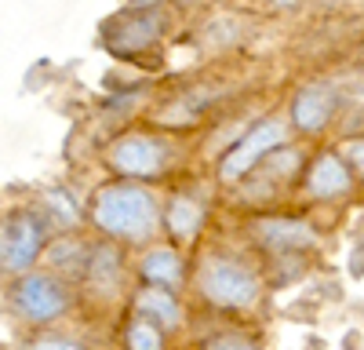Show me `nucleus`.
<instances>
[{
	"label": "nucleus",
	"instance_id": "f257e3e1",
	"mask_svg": "<svg viewBox=\"0 0 364 350\" xmlns=\"http://www.w3.org/2000/svg\"><path fill=\"white\" fill-rule=\"evenodd\" d=\"M91 216H95V223L106 233H117V238H128V241H142L157 226V204L142 186L113 183V186H102L95 193Z\"/></svg>",
	"mask_w": 364,
	"mask_h": 350
},
{
	"label": "nucleus",
	"instance_id": "f03ea898",
	"mask_svg": "<svg viewBox=\"0 0 364 350\" xmlns=\"http://www.w3.org/2000/svg\"><path fill=\"white\" fill-rule=\"evenodd\" d=\"M200 292L211 299V303H219V307H248L255 303L259 296V285L255 277L245 270V267H237V262L230 259H211L204 262V270H200Z\"/></svg>",
	"mask_w": 364,
	"mask_h": 350
},
{
	"label": "nucleus",
	"instance_id": "7ed1b4c3",
	"mask_svg": "<svg viewBox=\"0 0 364 350\" xmlns=\"http://www.w3.org/2000/svg\"><path fill=\"white\" fill-rule=\"evenodd\" d=\"M168 161V150L164 142L149 139V135H124L113 142L109 150V164L120 171V175H132V179H149L157 175Z\"/></svg>",
	"mask_w": 364,
	"mask_h": 350
},
{
	"label": "nucleus",
	"instance_id": "20e7f679",
	"mask_svg": "<svg viewBox=\"0 0 364 350\" xmlns=\"http://www.w3.org/2000/svg\"><path fill=\"white\" fill-rule=\"evenodd\" d=\"M281 139H284V124H281V121H262V124H255V128L223 157V175H226V179H240V175H248V171L255 168V161L266 157Z\"/></svg>",
	"mask_w": 364,
	"mask_h": 350
},
{
	"label": "nucleus",
	"instance_id": "39448f33",
	"mask_svg": "<svg viewBox=\"0 0 364 350\" xmlns=\"http://www.w3.org/2000/svg\"><path fill=\"white\" fill-rule=\"evenodd\" d=\"M41 252V223L33 216H11L4 223V238H0V259L8 270H22L33 262Z\"/></svg>",
	"mask_w": 364,
	"mask_h": 350
},
{
	"label": "nucleus",
	"instance_id": "423d86ee",
	"mask_svg": "<svg viewBox=\"0 0 364 350\" xmlns=\"http://www.w3.org/2000/svg\"><path fill=\"white\" fill-rule=\"evenodd\" d=\"M15 303H18L22 314L37 317V321H48V317H55V314L66 310V292H63V285H58V281H51V277H44V274H33V277L18 281Z\"/></svg>",
	"mask_w": 364,
	"mask_h": 350
},
{
	"label": "nucleus",
	"instance_id": "0eeeda50",
	"mask_svg": "<svg viewBox=\"0 0 364 350\" xmlns=\"http://www.w3.org/2000/svg\"><path fill=\"white\" fill-rule=\"evenodd\" d=\"M164 29V15L161 11H142V15H132L120 29H109V51L117 55H128V51H139L146 44H154Z\"/></svg>",
	"mask_w": 364,
	"mask_h": 350
},
{
	"label": "nucleus",
	"instance_id": "6e6552de",
	"mask_svg": "<svg viewBox=\"0 0 364 350\" xmlns=\"http://www.w3.org/2000/svg\"><path fill=\"white\" fill-rule=\"evenodd\" d=\"M331 110H336V95H331V88H321V84L302 88L291 102V117L302 132H321L328 124Z\"/></svg>",
	"mask_w": 364,
	"mask_h": 350
},
{
	"label": "nucleus",
	"instance_id": "1a4fd4ad",
	"mask_svg": "<svg viewBox=\"0 0 364 350\" xmlns=\"http://www.w3.org/2000/svg\"><path fill=\"white\" fill-rule=\"evenodd\" d=\"M306 186H310L314 197H336V193H346V190H350V171H346V164H343L336 154H324V157H317V164L310 168Z\"/></svg>",
	"mask_w": 364,
	"mask_h": 350
},
{
	"label": "nucleus",
	"instance_id": "9d476101",
	"mask_svg": "<svg viewBox=\"0 0 364 350\" xmlns=\"http://www.w3.org/2000/svg\"><path fill=\"white\" fill-rule=\"evenodd\" d=\"M259 238L269 248H306L314 245V230L306 223H291V219H266L259 223Z\"/></svg>",
	"mask_w": 364,
	"mask_h": 350
},
{
	"label": "nucleus",
	"instance_id": "9b49d317",
	"mask_svg": "<svg viewBox=\"0 0 364 350\" xmlns=\"http://www.w3.org/2000/svg\"><path fill=\"white\" fill-rule=\"evenodd\" d=\"M200 219H204V212H200L197 201H190V197H175V201H171V208H168V226H171L175 238L190 241L193 233L200 230Z\"/></svg>",
	"mask_w": 364,
	"mask_h": 350
},
{
	"label": "nucleus",
	"instance_id": "f8f14e48",
	"mask_svg": "<svg viewBox=\"0 0 364 350\" xmlns=\"http://www.w3.org/2000/svg\"><path fill=\"white\" fill-rule=\"evenodd\" d=\"M142 274L154 281V285H161V288H171L178 281V274H182L178 255L171 248H154V252L146 255V262H142Z\"/></svg>",
	"mask_w": 364,
	"mask_h": 350
},
{
	"label": "nucleus",
	"instance_id": "ddd939ff",
	"mask_svg": "<svg viewBox=\"0 0 364 350\" xmlns=\"http://www.w3.org/2000/svg\"><path fill=\"white\" fill-rule=\"evenodd\" d=\"M135 307H139L142 317L164 321V325H178V307H175V299H171V292H164V288L142 292V296L135 299Z\"/></svg>",
	"mask_w": 364,
	"mask_h": 350
},
{
	"label": "nucleus",
	"instance_id": "4468645a",
	"mask_svg": "<svg viewBox=\"0 0 364 350\" xmlns=\"http://www.w3.org/2000/svg\"><path fill=\"white\" fill-rule=\"evenodd\" d=\"M128 350H164V339H161V332L142 317V321H135V325L128 329Z\"/></svg>",
	"mask_w": 364,
	"mask_h": 350
},
{
	"label": "nucleus",
	"instance_id": "2eb2a0df",
	"mask_svg": "<svg viewBox=\"0 0 364 350\" xmlns=\"http://www.w3.org/2000/svg\"><path fill=\"white\" fill-rule=\"evenodd\" d=\"M33 350H80L77 343H66V339H37Z\"/></svg>",
	"mask_w": 364,
	"mask_h": 350
},
{
	"label": "nucleus",
	"instance_id": "dca6fc26",
	"mask_svg": "<svg viewBox=\"0 0 364 350\" xmlns=\"http://www.w3.org/2000/svg\"><path fill=\"white\" fill-rule=\"evenodd\" d=\"M211 350H255V346L245 339H219V343H211Z\"/></svg>",
	"mask_w": 364,
	"mask_h": 350
},
{
	"label": "nucleus",
	"instance_id": "f3484780",
	"mask_svg": "<svg viewBox=\"0 0 364 350\" xmlns=\"http://www.w3.org/2000/svg\"><path fill=\"white\" fill-rule=\"evenodd\" d=\"M350 161L360 168V175H364V139H357V142H350Z\"/></svg>",
	"mask_w": 364,
	"mask_h": 350
},
{
	"label": "nucleus",
	"instance_id": "a211bd4d",
	"mask_svg": "<svg viewBox=\"0 0 364 350\" xmlns=\"http://www.w3.org/2000/svg\"><path fill=\"white\" fill-rule=\"evenodd\" d=\"M273 4H295V0H273Z\"/></svg>",
	"mask_w": 364,
	"mask_h": 350
}]
</instances>
